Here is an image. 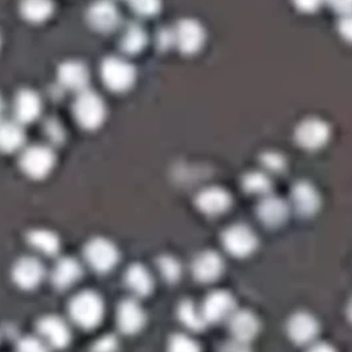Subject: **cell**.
Listing matches in <instances>:
<instances>
[{"mask_svg": "<svg viewBox=\"0 0 352 352\" xmlns=\"http://www.w3.org/2000/svg\"><path fill=\"white\" fill-rule=\"evenodd\" d=\"M72 322L84 330H91L101 324L105 316V303L102 297L91 290L76 294L69 303Z\"/></svg>", "mask_w": 352, "mask_h": 352, "instance_id": "obj_1", "label": "cell"}, {"mask_svg": "<svg viewBox=\"0 0 352 352\" xmlns=\"http://www.w3.org/2000/svg\"><path fill=\"white\" fill-rule=\"evenodd\" d=\"M73 114L82 129L97 130L105 122V101L98 93L87 89L77 94L73 104Z\"/></svg>", "mask_w": 352, "mask_h": 352, "instance_id": "obj_2", "label": "cell"}, {"mask_svg": "<svg viewBox=\"0 0 352 352\" xmlns=\"http://www.w3.org/2000/svg\"><path fill=\"white\" fill-rule=\"evenodd\" d=\"M101 78L106 88L116 93H124L134 87L137 71L122 57L111 56L101 64Z\"/></svg>", "mask_w": 352, "mask_h": 352, "instance_id": "obj_3", "label": "cell"}, {"mask_svg": "<svg viewBox=\"0 0 352 352\" xmlns=\"http://www.w3.org/2000/svg\"><path fill=\"white\" fill-rule=\"evenodd\" d=\"M84 257L87 264L101 274L111 272L121 260L117 245L105 237L91 239L85 245Z\"/></svg>", "mask_w": 352, "mask_h": 352, "instance_id": "obj_4", "label": "cell"}, {"mask_svg": "<svg viewBox=\"0 0 352 352\" xmlns=\"http://www.w3.org/2000/svg\"><path fill=\"white\" fill-rule=\"evenodd\" d=\"M56 164V155L48 146L35 144L27 147L20 157L21 171L35 180H41L50 175Z\"/></svg>", "mask_w": 352, "mask_h": 352, "instance_id": "obj_5", "label": "cell"}, {"mask_svg": "<svg viewBox=\"0 0 352 352\" xmlns=\"http://www.w3.org/2000/svg\"><path fill=\"white\" fill-rule=\"evenodd\" d=\"M221 243L230 256L245 258L257 250L258 237L256 232L245 224H233L223 232Z\"/></svg>", "mask_w": 352, "mask_h": 352, "instance_id": "obj_6", "label": "cell"}, {"mask_svg": "<svg viewBox=\"0 0 352 352\" xmlns=\"http://www.w3.org/2000/svg\"><path fill=\"white\" fill-rule=\"evenodd\" d=\"M174 44L183 54H196L206 44V30L196 19H182L173 30Z\"/></svg>", "mask_w": 352, "mask_h": 352, "instance_id": "obj_7", "label": "cell"}, {"mask_svg": "<svg viewBox=\"0 0 352 352\" xmlns=\"http://www.w3.org/2000/svg\"><path fill=\"white\" fill-rule=\"evenodd\" d=\"M330 135L331 130L329 124L316 117L302 121L294 133L297 144L307 151H316L326 146L330 141Z\"/></svg>", "mask_w": 352, "mask_h": 352, "instance_id": "obj_8", "label": "cell"}, {"mask_svg": "<svg viewBox=\"0 0 352 352\" xmlns=\"http://www.w3.org/2000/svg\"><path fill=\"white\" fill-rule=\"evenodd\" d=\"M37 336L52 350H64L72 342L69 324L57 316H47L37 322Z\"/></svg>", "mask_w": 352, "mask_h": 352, "instance_id": "obj_9", "label": "cell"}, {"mask_svg": "<svg viewBox=\"0 0 352 352\" xmlns=\"http://www.w3.org/2000/svg\"><path fill=\"white\" fill-rule=\"evenodd\" d=\"M286 331L294 344L309 347L317 342L320 333V324L313 314L307 311H298L289 318Z\"/></svg>", "mask_w": 352, "mask_h": 352, "instance_id": "obj_10", "label": "cell"}, {"mask_svg": "<svg viewBox=\"0 0 352 352\" xmlns=\"http://www.w3.org/2000/svg\"><path fill=\"white\" fill-rule=\"evenodd\" d=\"M12 281L21 290H35L45 278V267L36 257H21L12 266Z\"/></svg>", "mask_w": 352, "mask_h": 352, "instance_id": "obj_11", "label": "cell"}, {"mask_svg": "<svg viewBox=\"0 0 352 352\" xmlns=\"http://www.w3.org/2000/svg\"><path fill=\"white\" fill-rule=\"evenodd\" d=\"M88 24L97 32L109 34L120 24V11L111 0H97L89 7L87 12Z\"/></svg>", "mask_w": 352, "mask_h": 352, "instance_id": "obj_12", "label": "cell"}, {"mask_svg": "<svg viewBox=\"0 0 352 352\" xmlns=\"http://www.w3.org/2000/svg\"><path fill=\"white\" fill-rule=\"evenodd\" d=\"M201 310L208 324L228 322L236 309V300L226 290H214L210 293L201 305Z\"/></svg>", "mask_w": 352, "mask_h": 352, "instance_id": "obj_13", "label": "cell"}, {"mask_svg": "<svg viewBox=\"0 0 352 352\" xmlns=\"http://www.w3.org/2000/svg\"><path fill=\"white\" fill-rule=\"evenodd\" d=\"M191 269L196 281L212 283L221 277L226 265L223 257L219 253L213 250H206L195 257Z\"/></svg>", "mask_w": 352, "mask_h": 352, "instance_id": "obj_14", "label": "cell"}, {"mask_svg": "<svg viewBox=\"0 0 352 352\" xmlns=\"http://www.w3.org/2000/svg\"><path fill=\"white\" fill-rule=\"evenodd\" d=\"M290 201L296 212L303 217L314 216L320 208V195L317 188L306 180L298 182L293 186Z\"/></svg>", "mask_w": 352, "mask_h": 352, "instance_id": "obj_15", "label": "cell"}, {"mask_svg": "<svg viewBox=\"0 0 352 352\" xmlns=\"http://www.w3.org/2000/svg\"><path fill=\"white\" fill-rule=\"evenodd\" d=\"M146 324V313L137 300H124L117 309V326L122 334L135 335Z\"/></svg>", "mask_w": 352, "mask_h": 352, "instance_id": "obj_16", "label": "cell"}, {"mask_svg": "<svg viewBox=\"0 0 352 352\" xmlns=\"http://www.w3.org/2000/svg\"><path fill=\"white\" fill-rule=\"evenodd\" d=\"M195 203L199 211L203 212L204 214L219 216L230 208L232 197L227 190L212 186L201 190L196 196Z\"/></svg>", "mask_w": 352, "mask_h": 352, "instance_id": "obj_17", "label": "cell"}, {"mask_svg": "<svg viewBox=\"0 0 352 352\" xmlns=\"http://www.w3.org/2000/svg\"><path fill=\"white\" fill-rule=\"evenodd\" d=\"M57 78L64 88L81 93L88 89L90 73L84 63L69 60L58 67Z\"/></svg>", "mask_w": 352, "mask_h": 352, "instance_id": "obj_18", "label": "cell"}, {"mask_svg": "<svg viewBox=\"0 0 352 352\" xmlns=\"http://www.w3.org/2000/svg\"><path fill=\"white\" fill-rule=\"evenodd\" d=\"M289 211V204L283 199L269 194L261 199L257 207V216L266 227L277 228L287 220Z\"/></svg>", "mask_w": 352, "mask_h": 352, "instance_id": "obj_19", "label": "cell"}, {"mask_svg": "<svg viewBox=\"0 0 352 352\" xmlns=\"http://www.w3.org/2000/svg\"><path fill=\"white\" fill-rule=\"evenodd\" d=\"M229 333L233 339L250 343L261 329L260 320L250 310H236L228 319Z\"/></svg>", "mask_w": 352, "mask_h": 352, "instance_id": "obj_20", "label": "cell"}, {"mask_svg": "<svg viewBox=\"0 0 352 352\" xmlns=\"http://www.w3.org/2000/svg\"><path fill=\"white\" fill-rule=\"evenodd\" d=\"M43 110V101L35 90H20L14 101V116L19 124H32L40 117Z\"/></svg>", "mask_w": 352, "mask_h": 352, "instance_id": "obj_21", "label": "cell"}, {"mask_svg": "<svg viewBox=\"0 0 352 352\" xmlns=\"http://www.w3.org/2000/svg\"><path fill=\"white\" fill-rule=\"evenodd\" d=\"M81 276H82L81 264L73 257H64L54 265L51 280L56 289L67 290L80 281Z\"/></svg>", "mask_w": 352, "mask_h": 352, "instance_id": "obj_22", "label": "cell"}, {"mask_svg": "<svg viewBox=\"0 0 352 352\" xmlns=\"http://www.w3.org/2000/svg\"><path fill=\"white\" fill-rule=\"evenodd\" d=\"M124 283L135 297H147L153 293L154 278L147 267L141 264L131 265L124 273Z\"/></svg>", "mask_w": 352, "mask_h": 352, "instance_id": "obj_23", "label": "cell"}, {"mask_svg": "<svg viewBox=\"0 0 352 352\" xmlns=\"http://www.w3.org/2000/svg\"><path fill=\"white\" fill-rule=\"evenodd\" d=\"M25 131L18 121H0V153L14 154L24 147Z\"/></svg>", "mask_w": 352, "mask_h": 352, "instance_id": "obj_24", "label": "cell"}, {"mask_svg": "<svg viewBox=\"0 0 352 352\" xmlns=\"http://www.w3.org/2000/svg\"><path fill=\"white\" fill-rule=\"evenodd\" d=\"M27 241L32 249L43 256L52 257L61 249L60 237L50 229L37 228L27 234Z\"/></svg>", "mask_w": 352, "mask_h": 352, "instance_id": "obj_25", "label": "cell"}, {"mask_svg": "<svg viewBox=\"0 0 352 352\" xmlns=\"http://www.w3.org/2000/svg\"><path fill=\"white\" fill-rule=\"evenodd\" d=\"M177 318L186 329L195 333L203 331L208 326V322L204 317L201 306H197L192 300H183L179 305Z\"/></svg>", "mask_w": 352, "mask_h": 352, "instance_id": "obj_26", "label": "cell"}, {"mask_svg": "<svg viewBox=\"0 0 352 352\" xmlns=\"http://www.w3.org/2000/svg\"><path fill=\"white\" fill-rule=\"evenodd\" d=\"M52 0H21L20 12L21 16L30 23L40 24L52 16Z\"/></svg>", "mask_w": 352, "mask_h": 352, "instance_id": "obj_27", "label": "cell"}, {"mask_svg": "<svg viewBox=\"0 0 352 352\" xmlns=\"http://www.w3.org/2000/svg\"><path fill=\"white\" fill-rule=\"evenodd\" d=\"M243 188L248 194L264 197L266 195L272 194L273 182L265 171H250L243 177Z\"/></svg>", "mask_w": 352, "mask_h": 352, "instance_id": "obj_28", "label": "cell"}, {"mask_svg": "<svg viewBox=\"0 0 352 352\" xmlns=\"http://www.w3.org/2000/svg\"><path fill=\"white\" fill-rule=\"evenodd\" d=\"M147 44V34L140 24H130L121 37V48L129 54L143 51Z\"/></svg>", "mask_w": 352, "mask_h": 352, "instance_id": "obj_29", "label": "cell"}, {"mask_svg": "<svg viewBox=\"0 0 352 352\" xmlns=\"http://www.w3.org/2000/svg\"><path fill=\"white\" fill-rule=\"evenodd\" d=\"M158 269L164 281L175 283L182 277V265L173 256H162L158 260Z\"/></svg>", "mask_w": 352, "mask_h": 352, "instance_id": "obj_30", "label": "cell"}, {"mask_svg": "<svg viewBox=\"0 0 352 352\" xmlns=\"http://www.w3.org/2000/svg\"><path fill=\"white\" fill-rule=\"evenodd\" d=\"M167 352H201L199 343L190 335L175 334L168 342Z\"/></svg>", "mask_w": 352, "mask_h": 352, "instance_id": "obj_31", "label": "cell"}, {"mask_svg": "<svg viewBox=\"0 0 352 352\" xmlns=\"http://www.w3.org/2000/svg\"><path fill=\"white\" fill-rule=\"evenodd\" d=\"M130 8L143 18L155 16L162 8V0H127Z\"/></svg>", "mask_w": 352, "mask_h": 352, "instance_id": "obj_32", "label": "cell"}, {"mask_svg": "<svg viewBox=\"0 0 352 352\" xmlns=\"http://www.w3.org/2000/svg\"><path fill=\"white\" fill-rule=\"evenodd\" d=\"M261 164L265 168V173L278 174L282 173L286 167V160L280 153L276 151H266L261 155Z\"/></svg>", "mask_w": 352, "mask_h": 352, "instance_id": "obj_33", "label": "cell"}, {"mask_svg": "<svg viewBox=\"0 0 352 352\" xmlns=\"http://www.w3.org/2000/svg\"><path fill=\"white\" fill-rule=\"evenodd\" d=\"M50 350L38 336H24L16 346V352H50Z\"/></svg>", "mask_w": 352, "mask_h": 352, "instance_id": "obj_34", "label": "cell"}, {"mask_svg": "<svg viewBox=\"0 0 352 352\" xmlns=\"http://www.w3.org/2000/svg\"><path fill=\"white\" fill-rule=\"evenodd\" d=\"M118 350V339L114 335H105L93 344V352H116Z\"/></svg>", "mask_w": 352, "mask_h": 352, "instance_id": "obj_35", "label": "cell"}, {"mask_svg": "<svg viewBox=\"0 0 352 352\" xmlns=\"http://www.w3.org/2000/svg\"><path fill=\"white\" fill-rule=\"evenodd\" d=\"M338 32L344 41L352 44V12L340 16L338 21Z\"/></svg>", "mask_w": 352, "mask_h": 352, "instance_id": "obj_36", "label": "cell"}, {"mask_svg": "<svg viewBox=\"0 0 352 352\" xmlns=\"http://www.w3.org/2000/svg\"><path fill=\"white\" fill-rule=\"evenodd\" d=\"M293 3L300 10V12L313 14L322 7L324 0H293Z\"/></svg>", "mask_w": 352, "mask_h": 352, "instance_id": "obj_37", "label": "cell"}, {"mask_svg": "<svg viewBox=\"0 0 352 352\" xmlns=\"http://www.w3.org/2000/svg\"><path fill=\"white\" fill-rule=\"evenodd\" d=\"M220 352H252V350L249 347V343L232 338L221 346Z\"/></svg>", "mask_w": 352, "mask_h": 352, "instance_id": "obj_38", "label": "cell"}, {"mask_svg": "<svg viewBox=\"0 0 352 352\" xmlns=\"http://www.w3.org/2000/svg\"><path fill=\"white\" fill-rule=\"evenodd\" d=\"M324 3H327L331 7V10H334L335 12L340 15L352 12V0H324Z\"/></svg>", "mask_w": 352, "mask_h": 352, "instance_id": "obj_39", "label": "cell"}, {"mask_svg": "<svg viewBox=\"0 0 352 352\" xmlns=\"http://www.w3.org/2000/svg\"><path fill=\"white\" fill-rule=\"evenodd\" d=\"M306 352H338L331 344L323 343V342H316L309 346Z\"/></svg>", "mask_w": 352, "mask_h": 352, "instance_id": "obj_40", "label": "cell"}, {"mask_svg": "<svg viewBox=\"0 0 352 352\" xmlns=\"http://www.w3.org/2000/svg\"><path fill=\"white\" fill-rule=\"evenodd\" d=\"M347 316H349V319L351 320L352 323V298L350 303H349V306H347Z\"/></svg>", "mask_w": 352, "mask_h": 352, "instance_id": "obj_41", "label": "cell"}, {"mask_svg": "<svg viewBox=\"0 0 352 352\" xmlns=\"http://www.w3.org/2000/svg\"><path fill=\"white\" fill-rule=\"evenodd\" d=\"M3 109H4V104H3V100L0 97V118H1V114H3Z\"/></svg>", "mask_w": 352, "mask_h": 352, "instance_id": "obj_42", "label": "cell"}, {"mask_svg": "<svg viewBox=\"0 0 352 352\" xmlns=\"http://www.w3.org/2000/svg\"><path fill=\"white\" fill-rule=\"evenodd\" d=\"M0 44H1V40H0Z\"/></svg>", "mask_w": 352, "mask_h": 352, "instance_id": "obj_43", "label": "cell"}]
</instances>
